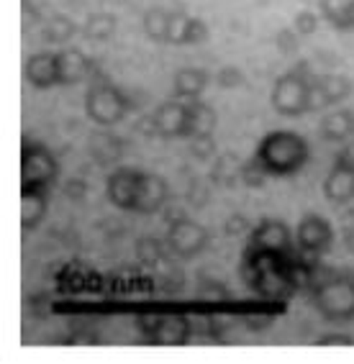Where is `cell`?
I'll return each mask as SVG.
<instances>
[{
    "label": "cell",
    "instance_id": "38",
    "mask_svg": "<svg viewBox=\"0 0 354 364\" xmlns=\"http://www.w3.org/2000/svg\"><path fill=\"white\" fill-rule=\"evenodd\" d=\"M44 6H46V0H23V11H26L31 18H39Z\"/></svg>",
    "mask_w": 354,
    "mask_h": 364
},
{
    "label": "cell",
    "instance_id": "26",
    "mask_svg": "<svg viewBox=\"0 0 354 364\" xmlns=\"http://www.w3.org/2000/svg\"><path fill=\"white\" fill-rule=\"evenodd\" d=\"M191 26H193V16L183 14V11H172V14H170V33H167V44H172V46L188 44Z\"/></svg>",
    "mask_w": 354,
    "mask_h": 364
},
{
    "label": "cell",
    "instance_id": "31",
    "mask_svg": "<svg viewBox=\"0 0 354 364\" xmlns=\"http://www.w3.org/2000/svg\"><path fill=\"white\" fill-rule=\"evenodd\" d=\"M216 85L221 90H234V87H242L244 85V75L236 67H221L216 72Z\"/></svg>",
    "mask_w": 354,
    "mask_h": 364
},
{
    "label": "cell",
    "instance_id": "34",
    "mask_svg": "<svg viewBox=\"0 0 354 364\" xmlns=\"http://www.w3.org/2000/svg\"><path fill=\"white\" fill-rule=\"evenodd\" d=\"M208 39V26H205L200 18H193V26H191V33H188V44L195 46V44H203Z\"/></svg>",
    "mask_w": 354,
    "mask_h": 364
},
{
    "label": "cell",
    "instance_id": "37",
    "mask_svg": "<svg viewBox=\"0 0 354 364\" xmlns=\"http://www.w3.org/2000/svg\"><path fill=\"white\" fill-rule=\"evenodd\" d=\"M334 162L347 164V167H354V144L347 141V146H344V149H339V154H336Z\"/></svg>",
    "mask_w": 354,
    "mask_h": 364
},
{
    "label": "cell",
    "instance_id": "36",
    "mask_svg": "<svg viewBox=\"0 0 354 364\" xmlns=\"http://www.w3.org/2000/svg\"><path fill=\"white\" fill-rule=\"evenodd\" d=\"M318 346H354V338L349 336H323L316 341Z\"/></svg>",
    "mask_w": 354,
    "mask_h": 364
},
{
    "label": "cell",
    "instance_id": "32",
    "mask_svg": "<svg viewBox=\"0 0 354 364\" xmlns=\"http://www.w3.org/2000/svg\"><path fill=\"white\" fill-rule=\"evenodd\" d=\"M159 316H162V313H139V316H136L139 331L144 333L146 338H151V333H154V328H157Z\"/></svg>",
    "mask_w": 354,
    "mask_h": 364
},
{
    "label": "cell",
    "instance_id": "11",
    "mask_svg": "<svg viewBox=\"0 0 354 364\" xmlns=\"http://www.w3.org/2000/svg\"><path fill=\"white\" fill-rule=\"evenodd\" d=\"M170 198V188L159 175L139 172L136 177V196H134V210L136 213H157Z\"/></svg>",
    "mask_w": 354,
    "mask_h": 364
},
{
    "label": "cell",
    "instance_id": "23",
    "mask_svg": "<svg viewBox=\"0 0 354 364\" xmlns=\"http://www.w3.org/2000/svg\"><path fill=\"white\" fill-rule=\"evenodd\" d=\"M75 33H77V26H75V21L67 18V16H49V21H46L44 28H41V36H44V41H49V44H67Z\"/></svg>",
    "mask_w": 354,
    "mask_h": 364
},
{
    "label": "cell",
    "instance_id": "14",
    "mask_svg": "<svg viewBox=\"0 0 354 364\" xmlns=\"http://www.w3.org/2000/svg\"><path fill=\"white\" fill-rule=\"evenodd\" d=\"M136 177L139 172L134 169H116L108 182H105V193L108 200L121 210H134V196H136Z\"/></svg>",
    "mask_w": 354,
    "mask_h": 364
},
{
    "label": "cell",
    "instance_id": "20",
    "mask_svg": "<svg viewBox=\"0 0 354 364\" xmlns=\"http://www.w3.org/2000/svg\"><path fill=\"white\" fill-rule=\"evenodd\" d=\"M87 149H90L92 159L98 164H113L124 154V141L116 134H111V131H95L87 139Z\"/></svg>",
    "mask_w": 354,
    "mask_h": 364
},
{
    "label": "cell",
    "instance_id": "24",
    "mask_svg": "<svg viewBox=\"0 0 354 364\" xmlns=\"http://www.w3.org/2000/svg\"><path fill=\"white\" fill-rule=\"evenodd\" d=\"M144 31L149 39L164 41V44H167V33H170V11H164V8H151V11H146Z\"/></svg>",
    "mask_w": 354,
    "mask_h": 364
},
{
    "label": "cell",
    "instance_id": "10",
    "mask_svg": "<svg viewBox=\"0 0 354 364\" xmlns=\"http://www.w3.org/2000/svg\"><path fill=\"white\" fill-rule=\"evenodd\" d=\"M250 249H262V252L290 254L293 252V236L290 228L275 218H264L254 226L250 236Z\"/></svg>",
    "mask_w": 354,
    "mask_h": 364
},
{
    "label": "cell",
    "instance_id": "27",
    "mask_svg": "<svg viewBox=\"0 0 354 364\" xmlns=\"http://www.w3.org/2000/svg\"><path fill=\"white\" fill-rule=\"evenodd\" d=\"M239 175H242L244 185H250V188H262L264 180L269 177V172H267V167L262 164V159H259V156L254 154V156L250 159V162L242 164V169H239Z\"/></svg>",
    "mask_w": 354,
    "mask_h": 364
},
{
    "label": "cell",
    "instance_id": "22",
    "mask_svg": "<svg viewBox=\"0 0 354 364\" xmlns=\"http://www.w3.org/2000/svg\"><path fill=\"white\" fill-rule=\"evenodd\" d=\"M321 16L336 31H354V0H321Z\"/></svg>",
    "mask_w": 354,
    "mask_h": 364
},
{
    "label": "cell",
    "instance_id": "30",
    "mask_svg": "<svg viewBox=\"0 0 354 364\" xmlns=\"http://www.w3.org/2000/svg\"><path fill=\"white\" fill-rule=\"evenodd\" d=\"M191 154L200 162H208L210 156L216 154V141L213 136H195L191 139Z\"/></svg>",
    "mask_w": 354,
    "mask_h": 364
},
{
    "label": "cell",
    "instance_id": "40",
    "mask_svg": "<svg viewBox=\"0 0 354 364\" xmlns=\"http://www.w3.org/2000/svg\"><path fill=\"white\" fill-rule=\"evenodd\" d=\"M269 318H247V326L250 328H262V326H267Z\"/></svg>",
    "mask_w": 354,
    "mask_h": 364
},
{
    "label": "cell",
    "instance_id": "25",
    "mask_svg": "<svg viewBox=\"0 0 354 364\" xmlns=\"http://www.w3.org/2000/svg\"><path fill=\"white\" fill-rule=\"evenodd\" d=\"M113 31H116V16L111 14H92L85 23V36L92 41L111 39Z\"/></svg>",
    "mask_w": 354,
    "mask_h": 364
},
{
    "label": "cell",
    "instance_id": "29",
    "mask_svg": "<svg viewBox=\"0 0 354 364\" xmlns=\"http://www.w3.org/2000/svg\"><path fill=\"white\" fill-rule=\"evenodd\" d=\"M323 16L313 14V11H301V14L295 16L293 21V28L298 36H311V33H316V28H318V23H321Z\"/></svg>",
    "mask_w": 354,
    "mask_h": 364
},
{
    "label": "cell",
    "instance_id": "7",
    "mask_svg": "<svg viewBox=\"0 0 354 364\" xmlns=\"http://www.w3.org/2000/svg\"><path fill=\"white\" fill-rule=\"evenodd\" d=\"M151 134H157L162 139H185V129H188V100H167V103L157 105V111L149 118Z\"/></svg>",
    "mask_w": 354,
    "mask_h": 364
},
{
    "label": "cell",
    "instance_id": "2",
    "mask_svg": "<svg viewBox=\"0 0 354 364\" xmlns=\"http://www.w3.org/2000/svg\"><path fill=\"white\" fill-rule=\"evenodd\" d=\"M311 75L309 65L301 62V65L295 67V70L285 72L280 77L275 80V87H272V108H275L280 116L285 118H295V116H303V113H309V98H311Z\"/></svg>",
    "mask_w": 354,
    "mask_h": 364
},
{
    "label": "cell",
    "instance_id": "33",
    "mask_svg": "<svg viewBox=\"0 0 354 364\" xmlns=\"http://www.w3.org/2000/svg\"><path fill=\"white\" fill-rule=\"evenodd\" d=\"M298 33H295V28H288V31H280L275 36V44L280 46L282 54H293L295 49H298V39H295Z\"/></svg>",
    "mask_w": 354,
    "mask_h": 364
},
{
    "label": "cell",
    "instance_id": "28",
    "mask_svg": "<svg viewBox=\"0 0 354 364\" xmlns=\"http://www.w3.org/2000/svg\"><path fill=\"white\" fill-rule=\"evenodd\" d=\"M167 249L159 239H141L136 244V252L139 257H141V262H146V264H157V262L164 259V254H167Z\"/></svg>",
    "mask_w": 354,
    "mask_h": 364
},
{
    "label": "cell",
    "instance_id": "3",
    "mask_svg": "<svg viewBox=\"0 0 354 364\" xmlns=\"http://www.w3.org/2000/svg\"><path fill=\"white\" fill-rule=\"evenodd\" d=\"M313 306L326 321L354 318V274L334 272L323 285L313 290Z\"/></svg>",
    "mask_w": 354,
    "mask_h": 364
},
{
    "label": "cell",
    "instance_id": "39",
    "mask_svg": "<svg viewBox=\"0 0 354 364\" xmlns=\"http://www.w3.org/2000/svg\"><path fill=\"white\" fill-rule=\"evenodd\" d=\"M239 228H247V221H244L242 215H236V218H231L229 223H226V234H242V231H239Z\"/></svg>",
    "mask_w": 354,
    "mask_h": 364
},
{
    "label": "cell",
    "instance_id": "9",
    "mask_svg": "<svg viewBox=\"0 0 354 364\" xmlns=\"http://www.w3.org/2000/svg\"><path fill=\"white\" fill-rule=\"evenodd\" d=\"M295 241H298V249H303V252L326 254L334 244V228L321 215H303V221L295 228Z\"/></svg>",
    "mask_w": 354,
    "mask_h": 364
},
{
    "label": "cell",
    "instance_id": "12",
    "mask_svg": "<svg viewBox=\"0 0 354 364\" xmlns=\"http://www.w3.org/2000/svg\"><path fill=\"white\" fill-rule=\"evenodd\" d=\"M191 336H193V326L183 313H162L149 341L157 346H183L191 341Z\"/></svg>",
    "mask_w": 354,
    "mask_h": 364
},
{
    "label": "cell",
    "instance_id": "1",
    "mask_svg": "<svg viewBox=\"0 0 354 364\" xmlns=\"http://www.w3.org/2000/svg\"><path fill=\"white\" fill-rule=\"evenodd\" d=\"M254 154L262 159L269 177H288L309 162V144L293 131H272L259 141Z\"/></svg>",
    "mask_w": 354,
    "mask_h": 364
},
{
    "label": "cell",
    "instance_id": "16",
    "mask_svg": "<svg viewBox=\"0 0 354 364\" xmlns=\"http://www.w3.org/2000/svg\"><path fill=\"white\" fill-rule=\"evenodd\" d=\"M26 80L39 87V90H46V87H54L59 85V72H57V54L52 52H39L28 57L26 70H23Z\"/></svg>",
    "mask_w": 354,
    "mask_h": 364
},
{
    "label": "cell",
    "instance_id": "17",
    "mask_svg": "<svg viewBox=\"0 0 354 364\" xmlns=\"http://www.w3.org/2000/svg\"><path fill=\"white\" fill-rule=\"evenodd\" d=\"M49 205V188H23L21 193V226L23 231H33L46 215Z\"/></svg>",
    "mask_w": 354,
    "mask_h": 364
},
{
    "label": "cell",
    "instance_id": "13",
    "mask_svg": "<svg viewBox=\"0 0 354 364\" xmlns=\"http://www.w3.org/2000/svg\"><path fill=\"white\" fill-rule=\"evenodd\" d=\"M323 196L334 205H347L354 200V167L334 162V169L323 180Z\"/></svg>",
    "mask_w": 354,
    "mask_h": 364
},
{
    "label": "cell",
    "instance_id": "19",
    "mask_svg": "<svg viewBox=\"0 0 354 364\" xmlns=\"http://www.w3.org/2000/svg\"><path fill=\"white\" fill-rule=\"evenodd\" d=\"M216 131V113L208 103L203 100H188V129H185V139L195 136H213Z\"/></svg>",
    "mask_w": 354,
    "mask_h": 364
},
{
    "label": "cell",
    "instance_id": "35",
    "mask_svg": "<svg viewBox=\"0 0 354 364\" xmlns=\"http://www.w3.org/2000/svg\"><path fill=\"white\" fill-rule=\"evenodd\" d=\"M65 196L70 200H85L87 196V182L85 180H70L65 185Z\"/></svg>",
    "mask_w": 354,
    "mask_h": 364
},
{
    "label": "cell",
    "instance_id": "8",
    "mask_svg": "<svg viewBox=\"0 0 354 364\" xmlns=\"http://www.w3.org/2000/svg\"><path fill=\"white\" fill-rule=\"evenodd\" d=\"M352 95V82L344 75H313L311 80V111H323L328 105H336Z\"/></svg>",
    "mask_w": 354,
    "mask_h": 364
},
{
    "label": "cell",
    "instance_id": "6",
    "mask_svg": "<svg viewBox=\"0 0 354 364\" xmlns=\"http://www.w3.org/2000/svg\"><path fill=\"white\" fill-rule=\"evenodd\" d=\"M208 244L210 234L198 221H193V218H177L175 223H170L167 247L180 259H193L198 254H203Z\"/></svg>",
    "mask_w": 354,
    "mask_h": 364
},
{
    "label": "cell",
    "instance_id": "5",
    "mask_svg": "<svg viewBox=\"0 0 354 364\" xmlns=\"http://www.w3.org/2000/svg\"><path fill=\"white\" fill-rule=\"evenodd\" d=\"M57 177V159L49 149L26 144L21 154V188H49Z\"/></svg>",
    "mask_w": 354,
    "mask_h": 364
},
{
    "label": "cell",
    "instance_id": "21",
    "mask_svg": "<svg viewBox=\"0 0 354 364\" xmlns=\"http://www.w3.org/2000/svg\"><path fill=\"white\" fill-rule=\"evenodd\" d=\"M208 72L198 70V67H183L175 75V95L180 100H195L200 98V92L208 87Z\"/></svg>",
    "mask_w": 354,
    "mask_h": 364
},
{
    "label": "cell",
    "instance_id": "15",
    "mask_svg": "<svg viewBox=\"0 0 354 364\" xmlns=\"http://www.w3.org/2000/svg\"><path fill=\"white\" fill-rule=\"evenodd\" d=\"M57 72L59 85H80L90 77L92 62L80 49H62L57 52Z\"/></svg>",
    "mask_w": 354,
    "mask_h": 364
},
{
    "label": "cell",
    "instance_id": "4",
    "mask_svg": "<svg viewBox=\"0 0 354 364\" xmlns=\"http://www.w3.org/2000/svg\"><path fill=\"white\" fill-rule=\"evenodd\" d=\"M132 111V103L124 92L118 90L116 85L95 82L85 95V113L92 124L98 126H116L126 118V113Z\"/></svg>",
    "mask_w": 354,
    "mask_h": 364
},
{
    "label": "cell",
    "instance_id": "18",
    "mask_svg": "<svg viewBox=\"0 0 354 364\" xmlns=\"http://www.w3.org/2000/svg\"><path fill=\"white\" fill-rule=\"evenodd\" d=\"M318 129H321L323 141H331V144L352 141L354 139V111H349V108L331 111L328 116H323Z\"/></svg>",
    "mask_w": 354,
    "mask_h": 364
}]
</instances>
